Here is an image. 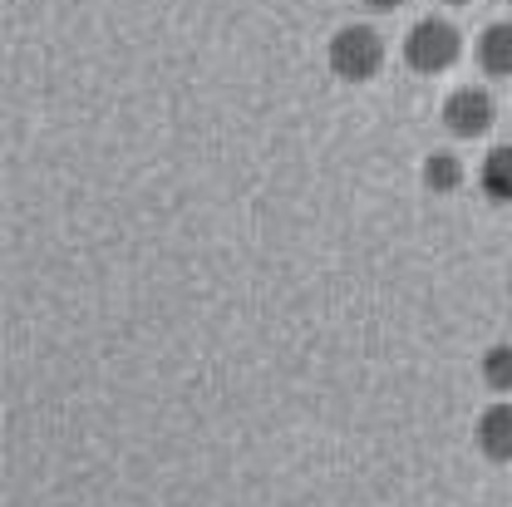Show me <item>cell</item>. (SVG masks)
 Returning a JSON list of instances; mask_svg holds the SVG:
<instances>
[{
  "label": "cell",
  "mask_w": 512,
  "mask_h": 507,
  "mask_svg": "<svg viewBox=\"0 0 512 507\" xmlns=\"http://www.w3.org/2000/svg\"><path fill=\"white\" fill-rule=\"evenodd\" d=\"M330 74L335 79H345V84H365V79H375L384 64V40L380 30H370V25H340L335 30V40H330Z\"/></svg>",
  "instance_id": "obj_1"
},
{
  "label": "cell",
  "mask_w": 512,
  "mask_h": 507,
  "mask_svg": "<svg viewBox=\"0 0 512 507\" xmlns=\"http://www.w3.org/2000/svg\"><path fill=\"white\" fill-rule=\"evenodd\" d=\"M463 55V35L439 20V15H429V20H419L414 30H409V40H404V60L409 69H419V74H444L453 69Z\"/></svg>",
  "instance_id": "obj_2"
},
{
  "label": "cell",
  "mask_w": 512,
  "mask_h": 507,
  "mask_svg": "<svg viewBox=\"0 0 512 507\" xmlns=\"http://www.w3.org/2000/svg\"><path fill=\"white\" fill-rule=\"evenodd\" d=\"M498 119V104H493V94L488 89H453L444 104V124L453 138H483L488 128Z\"/></svg>",
  "instance_id": "obj_3"
},
{
  "label": "cell",
  "mask_w": 512,
  "mask_h": 507,
  "mask_svg": "<svg viewBox=\"0 0 512 507\" xmlns=\"http://www.w3.org/2000/svg\"><path fill=\"white\" fill-rule=\"evenodd\" d=\"M478 448L493 463H512V404H488L478 419Z\"/></svg>",
  "instance_id": "obj_4"
},
{
  "label": "cell",
  "mask_w": 512,
  "mask_h": 507,
  "mask_svg": "<svg viewBox=\"0 0 512 507\" xmlns=\"http://www.w3.org/2000/svg\"><path fill=\"white\" fill-rule=\"evenodd\" d=\"M478 183H483V192H488L493 202H512V143L493 148V153L483 158V173H478Z\"/></svg>",
  "instance_id": "obj_5"
},
{
  "label": "cell",
  "mask_w": 512,
  "mask_h": 507,
  "mask_svg": "<svg viewBox=\"0 0 512 507\" xmlns=\"http://www.w3.org/2000/svg\"><path fill=\"white\" fill-rule=\"evenodd\" d=\"M478 64L488 74H512V25H488L478 40Z\"/></svg>",
  "instance_id": "obj_6"
},
{
  "label": "cell",
  "mask_w": 512,
  "mask_h": 507,
  "mask_svg": "<svg viewBox=\"0 0 512 507\" xmlns=\"http://www.w3.org/2000/svg\"><path fill=\"white\" fill-rule=\"evenodd\" d=\"M424 188L429 192H453L463 183V163H458V153H448V148H434L429 158H424Z\"/></svg>",
  "instance_id": "obj_7"
},
{
  "label": "cell",
  "mask_w": 512,
  "mask_h": 507,
  "mask_svg": "<svg viewBox=\"0 0 512 507\" xmlns=\"http://www.w3.org/2000/svg\"><path fill=\"white\" fill-rule=\"evenodd\" d=\"M483 384L498 394H512V345H493L483 355Z\"/></svg>",
  "instance_id": "obj_8"
},
{
  "label": "cell",
  "mask_w": 512,
  "mask_h": 507,
  "mask_svg": "<svg viewBox=\"0 0 512 507\" xmlns=\"http://www.w3.org/2000/svg\"><path fill=\"white\" fill-rule=\"evenodd\" d=\"M365 5H370V10H399L404 0H365Z\"/></svg>",
  "instance_id": "obj_9"
},
{
  "label": "cell",
  "mask_w": 512,
  "mask_h": 507,
  "mask_svg": "<svg viewBox=\"0 0 512 507\" xmlns=\"http://www.w3.org/2000/svg\"><path fill=\"white\" fill-rule=\"evenodd\" d=\"M448 5H468V0H448Z\"/></svg>",
  "instance_id": "obj_10"
}]
</instances>
